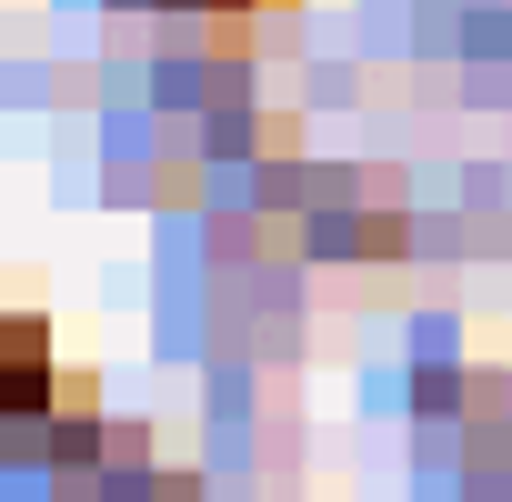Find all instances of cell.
Listing matches in <instances>:
<instances>
[{"label": "cell", "instance_id": "7a4b0ae2", "mask_svg": "<svg viewBox=\"0 0 512 502\" xmlns=\"http://www.w3.org/2000/svg\"><path fill=\"white\" fill-rule=\"evenodd\" d=\"M201 11H231V0H201Z\"/></svg>", "mask_w": 512, "mask_h": 502}, {"label": "cell", "instance_id": "6da1fadb", "mask_svg": "<svg viewBox=\"0 0 512 502\" xmlns=\"http://www.w3.org/2000/svg\"><path fill=\"white\" fill-rule=\"evenodd\" d=\"M0 412H41V322L0 312Z\"/></svg>", "mask_w": 512, "mask_h": 502}]
</instances>
